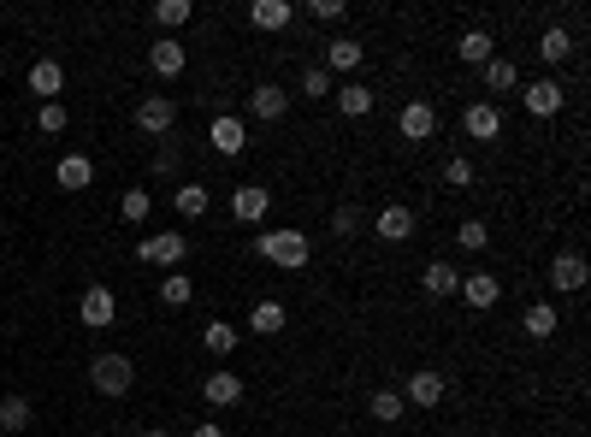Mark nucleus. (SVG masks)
I'll return each mask as SVG.
<instances>
[{
    "label": "nucleus",
    "instance_id": "7",
    "mask_svg": "<svg viewBox=\"0 0 591 437\" xmlns=\"http://www.w3.org/2000/svg\"><path fill=\"white\" fill-rule=\"evenodd\" d=\"M461 302L473 313H491L497 302H503V284H497V272H461Z\"/></svg>",
    "mask_w": 591,
    "mask_h": 437
},
{
    "label": "nucleus",
    "instance_id": "14",
    "mask_svg": "<svg viewBox=\"0 0 591 437\" xmlns=\"http://www.w3.org/2000/svg\"><path fill=\"white\" fill-rule=\"evenodd\" d=\"M266 213H272V189H261V184L231 189V219H243V225H261Z\"/></svg>",
    "mask_w": 591,
    "mask_h": 437
},
{
    "label": "nucleus",
    "instance_id": "6",
    "mask_svg": "<svg viewBox=\"0 0 591 437\" xmlns=\"http://www.w3.org/2000/svg\"><path fill=\"white\" fill-rule=\"evenodd\" d=\"M586 278H591L586 254L562 249L556 260H550V284H556V296H580V290H586Z\"/></svg>",
    "mask_w": 591,
    "mask_h": 437
},
{
    "label": "nucleus",
    "instance_id": "37",
    "mask_svg": "<svg viewBox=\"0 0 591 437\" xmlns=\"http://www.w3.org/2000/svg\"><path fill=\"white\" fill-rule=\"evenodd\" d=\"M456 243L467 254H479L485 243H491V231H485V219H461V231H456Z\"/></svg>",
    "mask_w": 591,
    "mask_h": 437
},
{
    "label": "nucleus",
    "instance_id": "4",
    "mask_svg": "<svg viewBox=\"0 0 591 437\" xmlns=\"http://www.w3.org/2000/svg\"><path fill=\"white\" fill-rule=\"evenodd\" d=\"M521 101L532 119H556L562 113V101H568V89L556 83V77H532V83H521Z\"/></svg>",
    "mask_w": 591,
    "mask_h": 437
},
{
    "label": "nucleus",
    "instance_id": "9",
    "mask_svg": "<svg viewBox=\"0 0 591 437\" xmlns=\"http://www.w3.org/2000/svg\"><path fill=\"white\" fill-rule=\"evenodd\" d=\"M207 142H213V154H225V160H237V154L249 148V125H243L237 113H219V119L207 125Z\"/></svg>",
    "mask_w": 591,
    "mask_h": 437
},
{
    "label": "nucleus",
    "instance_id": "5",
    "mask_svg": "<svg viewBox=\"0 0 591 437\" xmlns=\"http://www.w3.org/2000/svg\"><path fill=\"white\" fill-rule=\"evenodd\" d=\"M172 125H178V101L172 95H142L136 101V130L142 136H166Z\"/></svg>",
    "mask_w": 591,
    "mask_h": 437
},
{
    "label": "nucleus",
    "instance_id": "39",
    "mask_svg": "<svg viewBox=\"0 0 591 437\" xmlns=\"http://www.w3.org/2000/svg\"><path fill=\"white\" fill-rule=\"evenodd\" d=\"M444 184H450V189H473V160H461V154H456V160L444 166Z\"/></svg>",
    "mask_w": 591,
    "mask_h": 437
},
{
    "label": "nucleus",
    "instance_id": "15",
    "mask_svg": "<svg viewBox=\"0 0 591 437\" xmlns=\"http://www.w3.org/2000/svg\"><path fill=\"white\" fill-rule=\"evenodd\" d=\"M290 113V95L278 89V83H261L255 95H249V119H261V125H278Z\"/></svg>",
    "mask_w": 591,
    "mask_h": 437
},
{
    "label": "nucleus",
    "instance_id": "16",
    "mask_svg": "<svg viewBox=\"0 0 591 437\" xmlns=\"http://www.w3.org/2000/svg\"><path fill=\"white\" fill-rule=\"evenodd\" d=\"M249 24L278 36V30H290V24H296V6H290V0H255V6H249Z\"/></svg>",
    "mask_w": 591,
    "mask_h": 437
},
{
    "label": "nucleus",
    "instance_id": "2",
    "mask_svg": "<svg viewBox=\"0 0 591 437\" xmlns=\"http://www.w3.org/2000/svg\"><path fill=\"white\" fill-rule=\"evenodd\" d=\"M89 384H95L101 396H131V384H136L131 355H95V361H89Z\"/></svg>",
    "mask_w": 591,
    "mask_h": 437
},
{
    "label": "nucleus",
    "instance_id": "1",
    "mask_svg": "<svg viewBox=\"0 0 591 437\" xmlns=\"http://www.w3.org/2000/svg\"><path fill=\"white\" fill-rule=\"evenodd\" d=\"M255 254L272 260V266H284V272H302V266H308V254H314V243H308V231L278 225V231H261V237H255Z\"/></svg>",
    "mask_w": 591,
    "mask_h": 437
},
{
    "label": "nucleus",
    "instance_id": "20",
    "mask_svg": "<svg viewBox=\"0 0 591 437\" xmlns=\"http://www.w3.org/2000/svg\"><path fill=\"white\" fill-rule=\"evenodd\" d=\"M201 396H207L213 408H231V402H243V378L231 373V367H219V373H207V384H201Z\"/></svg>",
    "mask_w": 591,
    "mask_h": 437
},
{
    "label": "nucleus",
    "instance_id": "26",
    "mask_svg": "<svg viewBox=\"0 0 591 437\" xmlns=\"http://www.w3.org/2000/svg\"><path fill=\"white\" fill-rule=\"evenodd\" d=\"M538 60H544V65H562V60H574V36H568L562 24H550V30L538 36Z\"/></svg>",
    "mask_w": 591,
    "mask_h": 437
},
{
    "label": "nucleus",
    "instance_id": "44",
    "mask_svg": "<svg viewBox=\"0 0 591 437\" xmlns=\"http://www.w3.org/2000/svg\"><path fill=\"white\" fill-rule=\"evenodd\" d=\"M142 437H172V432H160V426H148V432H142Z\"/></svg>",
    "mask_w": 591,
    "mask_h": 437
},
{
    "label": "nucleus",
    "instance_id": "32",
    "mask_svg": "<svg viewBox=\"0 0 591 437\" xmlns=\"http://www.w3.org/2000/svg\"><path fill=\"white\" fill-rule=\"evenodd\" d=\"M284 319H290V313H284V302H255V308H249V331L278 337V331H284Z\"/></svg>",
    "mask_w": 591,
    "mask_h": 437
},
{
    "label": "nucleus",
    "instance_id": "43",
    "mask_svg": "<svg viewBox=\"0 0 591 437\" xmlns=\"http://www.w3.org/2000/svg\"><path fill=\"white\" fill-rule=\"evenodd\" d=\"M190 437H225V426H196Z\"/></svg>",
    "mask_w": 591,
    "mask_h": 437
},
{
    "label": "nucleus",
    "instance_id": "34",
    "mask_svg": "<svg viewBox=\"0 0 591 437\" xmlns=\"http://www.w3.org/2000/svg\"><path fill=\"white\" fill-rule=\"evenodd\" d=\"M196 18V0H160L154 6V24H166V30H184Z\"/></svg>",
    "mask_w": 591,
    "mask_h": 437
},
{
    "label": "nucleus",
    "instance_id": "17",
    "mask_svg": "<svg viewBox=\"0 0 591 437\" xmlns=\"http://www.w3.org/2000/svg\"><path fill=\"white\" fill-rule=\"evenodd\" d=\"M60 89H66V65H60V60H36V65H30V95L60 101Z\"/></svg>",
    "mask_w": 591,
    "mask_h": 437
},
{
    "label": "nucleus",
    "instance_id": "18",
    "mask_svg": "<svg viewBox=\"0 0 591 437\" xmlns=\"http://www.w3.org/2000/svg\"><path fill=\"white\" fill-rule=\"evenodd\" d=\"M30 420H36L30 396H0V437H24L30 432Z\"/></svg>",
    "mask_w": 591,
    "mask_h": 437
},
{
    "label": "nucleus",
    "instance_id": "33",
    "mask_svg": "<svg viewBox=\"0 0 591 437\" xmlns=\"http://www.w3.org/2000/svg\"><path fill=\"white\" fill-rule=\"evenodd\" d=\"M160 302H166V308H190V302H196V284H190L184 272H166V278H160Z\"/></svg>",
    "mask_w": 591,
    "mask_h": 437
},
{
    "label": "nucleus",
    "instance_id": "35",
    "mask_svg": "<svg viewBox=\"0 0 591 437\" xmlns=\"http://www.w3.org/2000/svg\"><path fill=\"white\" fill-rule=\"evenodd\" d=\"M148 213H154V195H148V189H125V195H119V219H125V225H142Z\"/></svg>",
    "mask_w": 591,
    "mask_h": 437
},
{
    "label": "nucleus",
    "instance_id": "21",
    "mask_svg": "<svg viewBox=\"0 0 591 437\" xmlns=\"http://www.w3.org/2000/svg\"><path fill=\"white\" fill-rule=\"evenodd\" d=\"M148 65H154L160 77H178V71L190 65V54H184V42H178V36H160V42L148 48Z\"/></svg>",
    "mask_w": 591,
    "mask_h": 437
},
{
    "label": "nucleus",
    "instance_id": "3",
    "mask_svg": "<svg viewBox=\"0 0 591 437\" xmlns=\"http://www.w3.org/2000/svg\"><path fill=\"white\" fill-rule=\"evenodd\" d=\"M136 254L148 260V266H166V272H184V254H190V237H178V231H160V237H142Z\"/></svg>",
    "mask_w": 591,
    "mask_h": 437
},
{
    "label": "nucleus",
    "instance_id": "19",
    "mask_svg": "<svg viewBox=\"0 0 591 437\" xmlns=\"http://www.w3.org/2000/svg\"><path fill=\"white\" fill-rule=\"evenodd\" d=\"M479 77H485V89H491V95H509V89H521V65L509 60V54L485 60V65H479Z\"/></svg>",
    "mask_w": 591,
    "mask_h": 437
},
{
    "label": "nucleus",
    "instance_id": "28",
    "mask_svg": "<svg viewBox=\"0 0 591 437\" xmlns=\"http://www.w3.org/2000/svg\"><path fill=\"white\" fill-rule=\"evenodd\" d=\"M54 178H60V189H89L95 184V166H89V154H66L54 166Z\"/></svg>",
    "mask_w": 591,
    "mask_h": 437
},
{
    "label": "nucleus",
    "instance_id": "30",
    "mask_svg": "<svg viewBox=\"0 0 591 437\" xmlns=\"http://www.w3.org/2000/svg\"><path fill=\"white\" fill-rule=\"evenodd\" d=\"M456 54H461V65H485V60H497V42H491L485 30H461Z\"/></svg>",
    "mask_w": 591,
    "mask_h": 437
},
{
    "label": "nucleus",
    "instance_id": "41",
    "mask_svg": "<svg viewBox=\"0 0 591 437\" xmlns=\"http://www.w3.org/2000/svg\"><path fill=\"white\" fill-rule=\"evenodd\" d=\"M331 231H337V237L361 231V207H337V213H331Z\"/></svg>",
    "mask_w": 591,
    "mask_h": 437
},
{
    "label": "nucleus",
    "instance_id": "10",
    "mask_svg": "<svg viewBox=\"0 0 591 437\" xmlns=\"http://www.w3.org/2000/svg\"><path fill=\"white\" fill-rule=\"evenodd\" d=\"M77 313H83V325H89V331H107V325L119 319V302H113V290H107V284H83Z\"/></svg>",
    "mask_w": 591,
    "mask_h": 437
},
{
    "label": "nucleus",
    "instance_id": "31",
    "mask_svg": "<svg viewBox=\"0 0 591 437\" xmlns=\"http://www.w3.org/2000/svg\"><path fill=\"white\" fill-rule=\"evenodd\" d=\"M367 414H373L379 426H396V420L408 414V402H402V390H373V396H367Z\"/></svg>",
    "mask_w": 591,
    "mask_h": 437
},
{
    "label": "nucleus",
    "instance_id": "36",
    "mask_svg": "<svg viewBox=\"0 0 591 437\" xmlns=\"http://www.w3.org/2000/svg\"><path fill=\"white\" fill-rule=\"evenodd\" d=\"M66 125H71L66 101H42V107H36V130H42V136H60Z\"/></svg>",
    "mask_w": 591,
    "mask_h": 437
},
{
    "label": "nucleus",
    "instance_id": "13",
    "mask_svg": "<svg viewBox=\"0 0 591 437\" xmlns=\"http://www.w3.org/2000/svg\"><path fill=\"white\" fill-rule=\"evenodd\" d=\"M373 237H379V243H408V237H414V207H402V201L379 207V219H373Z\"/></svg>",
    "mask_w": 591,
    "mask_h": 437
},
{
    "label": "nucleus",
    "instance_id": "40",
    "mask_svg": "<svg viewBox=\"0 0 591 437\" xmlns=\"http://www.w3.org/2000/svg\"><path fill=\"white\" fill-rule=\"evenodd\" d=\"M302 12H308L314 24H337V18H343V0H308Z\"/></svg>",
    "mask_w": 591,
    "mask_h": 437
},
{
    "label": "nucleus",
    "instance_id": "8",
    "mask_svg": "<svg viewBox=\"0 0 591 437\" xmlns=\"http://www.w3.org/2000/svg\"><path fill=\"white\" fill-rule=\"evenodd\" d=\"M461 130H467L473 142H497V136H503V113H497V101H467V107H461Z\"/></svg>",
    "mask_w": 591,
    "mask_h": 437
},
{
    "label": "nucleus",
    "instance_id": "12",
    "mask_svg": "<svg viewBox=\"0 0 591 437\" xmlns=\"http://www.w3.org/2000/svg\"><path fill=\"white\" fill-rule=\"evenodd\" d=\"M396 130H402V142H432V130H438L432 101H408V107L396 113Z\"/></svg>",
    "mask_w": 591,
    "mask_h": 437
},
{
    "label": "nucleus",
    "instance_id": "38",
    "mask_svg": "<svg viewBox=\"0 0 591 437\" xmlns=\"http://www.w3.org/2000/svg\"><path fill=\"white\" fill-rule=\"evenodd\" d=\"M302 95H314V101L331 95V71H326V65H308V71H302Z\"/></svg>",
    "mask_w": 591,
    "mask_h": 437
},
{
    "label": "nucleus",
    "instance_id": "22",
    "mask_svg": "<svg viewBox=\"0 0 591 437\" xmlns=\"http://www.w3.org/2000/svg\"><path fill=\"white\" fill-rule=\"evenodd\" d=\"M521 331H526V337H538V343H544V337H556V331H562L556 302H532V308L521 313Z\"/></svg>",
    "mask_w": 591,
    "mask_h": 437
},
{
    "label": "nucleus",
    "instance_id": "29",
    "mask_svg": "<svg viewBox=\"0 0 591 437\" xmlns=\"http://www.w3.org/2000/svg\"><path fill=\"white\" fill-rule=\"evenodd\" d=\"M337 95V113H349V119H367L373 113V89L367 83H343V89H331Z\"/></svg>",
    "mask_w": 591,
    "mask_h": 437
},
{
    "label": "nucleus",
    "instance_id": "24",
    "mask_svg": "<svg viewBox=\"0 0 591 437\" xmlns=\"http://www.w3.org/2000/svg\"><path fill=\"white\" fill-rule=\"evenodd\" d=\"M172 207H178V219H207L213 195H207V184H178L172 189Z\"/></svg>",
    "mask_w": 591,
    "mask_h": 437
},
{
    "label": "nucleus",
    "instance_id": "11",
    "mask_svg": "<svg viewBox=\"0 0 591 437\" xmlns=\"http://www.w3.org/2000/svg\"><path fill=\"white\" fill-rule=\"evenodd\" d=\"M444 396H450V378L432 373V367H420V373L402 384V402H414V408H438Z\"/></svg>",
    "mask_w": 591,
    "mask_h": 437
},
{
    "label": "nucleus",
    "instance_id": "27",
    "mask_svg": "<svg viewBox=\"0 0 591 437\" xmlns=\"http://www.w3.org/2000/svg\"><path fill=\"white\" fill-rule=\"evenodd\" d=\"M361 60H367V48H361L355 36H337V42H326V71H355Z\"/></svg>",
    "mask_w": 591,
    "mask_h": 437
},
{
    "label": "nucleus",
    "instance_id": "42",
    "mask_svg": "<svg viewBox=\"0 0 591 437\" xmlns=\"http://www.w3.org/2000/svg\"><path fill=\"white\" fill-rule=\"evenodd\" d=\"M178 160H184V154H178V148H172V142H166V148H160V154H154V172H178Z\"/></svg>",
    "mask_w": 591,
    "mask_h": 437
},
{
    "label": "nucleus",
    "instance_id": "25",
    "mask_svg": "<svg viewBox=\"0 0 591 437\" xmlns=\"http://www.w3.org/2000/svg\"><path fill=\"white\" fill-rule=\"evenodd\" d=\"M201 343H207V349H213V355L225 361V355H231V349L243 343V331H237L231 319H207V325H201Z\"/></svg>",
    "mask_w": 591,
    "mask_h": 437
},
{
    "label": "nucleus",
    "instance_id": "23",
    "mask_svg": "<svg viewBox=\"0 0 591 437\" xmlns=\"http://www.w3.org/2000/svg\"><path fill=\"white\" fill-rule=\"evenodd\" d=\"M420 290H426V296H456V290H461V272L450 266V260H432V266L420 272Z\"/></svg>",
    "mask_w": 591,
    "mask_h": 437
}]
</instances>
